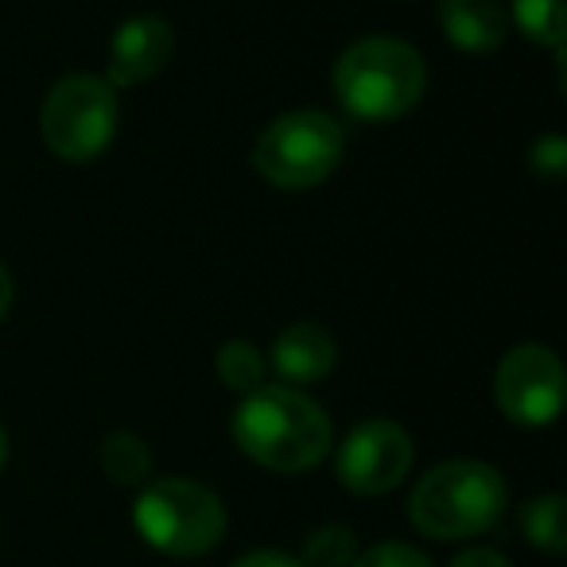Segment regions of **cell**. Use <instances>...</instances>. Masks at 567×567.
<instances>
[{"label": "cell", "mask_w": 567, "mask_h": 567, "mask_svg": "<svg viewBox=\"0 0 567 567\" xmlns=\"http://www.w3.org/2000/svg\"><path fill=\"white\" fill-rule=\"evenodd\" d=\"M520 533L533 548L559 556L567 548V502L559 494H540L520 509Z\"/></svg>", "instance_id": "13"}, {"label": "cell", "mask_w": 567, "mask_h": 567, "mask_svg": "<svg viewBox=\"0 0 567 567\" xmlns=\"http://www.w3.org/2000/svg\"><path fill=\"white\" fill-rule=\"evenodd\" d=\"M331 416L292 385H260L234 412V443L276 474H303L331 451Z\"/></svg>", "instance_id": "1"}, {"label": "cell", "mask_w": 567, "mask_h": 567, "mask_svg": "<svg viewBox=\"0 0 567 567\" xmlns=\"http://www.w3.org/2000/svg\"><path fill=\"white\" fill-rule=\"evenodd\" d=\"M117 90L102 74H66L48 90L40 110L43 144L66 164H90L117 133Z\"/></svg>", "instance_id": "6"}, {"label": "cell", "mask_w": 567, "mask_h": 567, "mask_svg": "<svg viewBox=\"0 0 567 567\" xmlns=\"http://www.w3.org/2000/svg\"><path fill=\"white\" fill-rule=\"evenodd\" d=\"M354 567H435V564L420 548H412V544L385 540V544H373L370 551H362L354 559Z\"/></svg>", "instance_id": "17"}, {"label": "cell", "mask_w": 567, "mask_h": 567, "mask_svg": "<svg viewBox=\"0 0 567 567\" xmlns=\"http://www.w3.org/2000/svg\"><path fill=\"white\" fill-rule=\"evenodd\" d=\"M175 51L172 24L164 17H133L117 28L110 40V59H105V82L113 90L136 86V82L156 79Z\"/></svg>", "instance_id": "9"}, {"label": "cell", "mask_w": 567, "mask_h": 567, "mask_svg": "<svg viewBox=\"0 0 567 567\" xmlns=\"http://www.w3.org/2000/svg\"><path fill=\"white\" fill-rule=\"evenodd\" d=\"M218 378L221 385H229L234 393H252L265 381V358L252 342L245 339H229L218 350Z\"/></svg>", "instance_id": "16"}, {"label": "cell", "mask_w": 567, "mask_h": 567, "mask_svg": "<svg viewBox=\"0 0 567 567\" xmlns=\"http://www.w3.org/2000/svg\"><path fill=\"white\" fill-rule=\"evenodd\" d=\"M427 90V66L412 43L396 35H365L334 63V97L350 117L385 125L416 110Z\"/></svg>", "instance_id": "2"}, {"label": "cell", "mask_w": 567, "mask_h": 567, "mask_svg": "<svg viewBox=\"0 0 567 567\" xmlns=\"http://www.w3.org/2000/svg\"><path fill=\"white\" fill-rule=\"evenodd\" d=\"M4 463H9V435L0 427V471H4Z\"/></svg>", "instance_id": "22"}, {"label": "cell", "mask_w": 567, "mask_h": 567, "mask_svg": "<svg viewBox=\"0 0 567 567\" xmlns=\"http://www.w3.org/2000/svg\"><path fill=\"white\" fill-rule=\"evenodd\" d=\"M412 458H416V443L396 420H365L339 443L334 471L350 494L378 497L409 478Z\"/></svg>", "instance_id": "8"}, {"label": "cell", "mask_w": 567, "mask_h": 567, "mask_svg": "<svg viewBox=\"0 0 567 567\" xmlns=\"http://www.w3.org/2000/svg\"><path fill=\"white\" fill-rule=\"evenodd\" d=\"M303 567H354L358 536L347 525H323L303 540V556H296Z\"/></svg>", "instance_id": "15"}, {"label": "cell", "mask_w": 567, "mask_h": 567, "mask_svg": "<svg viewBox=\"0 0 567 567\" xmlns=\"http://www.w3.org/2000/svg\"><path fill=\"white\" fill-rule=\"evenodd\" d=\"M347 133L323 110H292L268 121L252 148V167L276 190H311L342 164Z\"/></svg>", "instance_id": "5"}, {"label": "cell", "mask_w": 567, "mask_h": 567, "mask_svg": "<svg viewBox=\"0 0 567 567\" xmlns=\"http://www.w3.org/2000/svg\"><path fill=\"white\" fill-rule=\"evenodd\" d=\"M509 20L520 28V35H525V40L536 43V48L564 51L567 0H513Z\"/></svg>", "instance_id": "12"}, {"label": "cell", "mask_w": 567, "mask_h": 567, "mask_svg": "<svg viewBox=\"0 0 567 567\" xmlns=\"http://www.w3.org/2000/svg\"><path fill=\"white\" fill-rule=\"evenodd\" d=\"M505 478L482 458H447L412 486L409 520L432 540H466L494 528L505 513Z\"/></svg>", "instance_id": "3"}, {"label": "cell", "mask_w": 567, "mask_h": 567, "mask_svg": "<svg viewBox=\"0 0 567 567\" xmlns=\"http://www.w3.org/2000/svg\"><path fill=\"white\" fill-rule=\"evenodd\" d=\"M334 362H339V342L319 323L288 327L272 347V370L288 385H316L334 370Z\"/></svg>", "instance_id": "10"}, {"label": "cell", "mask_w": 567, "mask_h": 567, "mask_svg": "<svg viewBox=\"0 0 567 567\" xmlns=\"http://www.w3.org/2000/svg\"><path fill=\"white\" fill-rule=\"evenodd\" d=\"M528 167L548 183L564 179V172H567V141L564 136H540V141L528 148Z\"/></svg>", "instance_id": "18"}, {"label": "cell", "mask_w": 567, "mask_h": 567, "mask_svg": "<svg viewBox=\"0 0 567 567\" xmlns=\"http://www.w3.org/2000/svg\"><path fill=\"white\" fill-rule=\"evenodd\" d=\"M229 567H303V564L296 556H288V551L257 548V551H245V556H237Z\"/></svg>", "instance_id": "19"}, {"label": "cell", "mask_w": 567, "mask_h": 567, "mask_svg": "<svg viewBox=\"0 0 567 567\" xmlns=\"http://www.w3.org/2000/svg\"><path fill=\"white\" fill-rule=\"evenodd\" d=\"M440 28L458 51L486 55L505 43L509 12L502 0H440Z\"/></svg>", "instance_id": "11"}, {"label": "cell", "mask_w": 567, "mask_h": 567, "mask_svg": "<svg viewBox=\"0 0 567 567\" xmlns=\"http://www.w3.org/2000/svg\"><path fill=\"white\" fill-rule=\"evenodd\" d=\"M97 458L117 486H141L152 474V451L136 432H110L97 447Z\"/></svg>", "instance_id": "14"}, {"label": "cell", "mask_w": 567, "mask_h": 567, "mask_svg": "<svg viewBox=\"0 0 567 567\" xmlns=\"http://www.w3.org/2000/svg\"><path fill=\"white\" fill-rule=\"evenodd\" d=\"M9 308H12V276L9 268L0 265V319L9 316Z\"/></svg>", "instance_id": "21"}, {"label": "cell", "mask_w": 567, "mask_h": 567, "mask_svg": "<svg viewBox=\"0 0 567 567\" xmlns=\"http://www.w3.org/2000/svg\"><path fill=\"white\" fill-rule=\"evenodd\" d=\"M447 567H513V564L494 548H466V551H458Z\"/></svg>", "instance_id": "20"}, {"label": "cell", "mask_w": 567, "mask_h": 567, "mask_svg": "<svg viewBox=\"0 0 567 567\" xmlns=\"http://www.w3.org/2000/svg\"><path fill=\"white\" fill-rule=\"evenodd\" d=\"M494 401L505 420L517 427H548L564 409V365L548 347H513L497 362Z\"/></svg>", "instance_id": "7"}, {"label": "cell", "mask_w": 567, "mask_h": 567, "mask_svg": "<svg viewBox=\"0 0 567 567\" xmlns=\"http://www.w3.org/2000/svg\"><path fill=\"white\" fill-rule=\"evenodd\" d=\"M133 525L144 544L164 556L190 559L218 548L226 536V505L210 486L195 478H159L136 494Z\"/></svg>", "instance_id": "4"}]
</instances>
